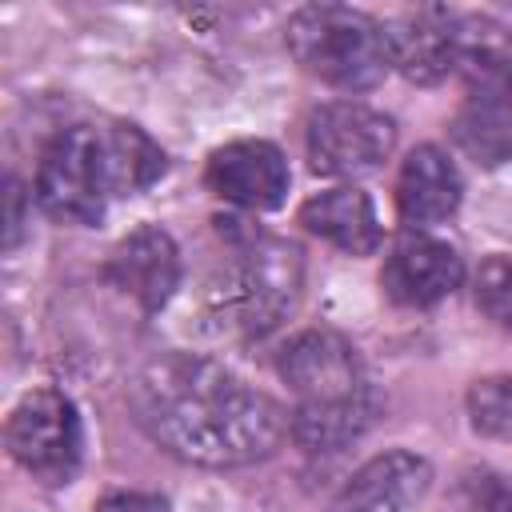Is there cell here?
I'll list each match as a JSON object with an SVG mask.
<instances>
[{
	"instance_id": "cell-15",
	"label": "cell",
	"mask_w": 512,
	"mask_h": 512,
	"mask_svg": "<svg viewBox=\"0 0 512 512\" xmlns=\"http://www.w3.org/2000/svg\"><path fill=\"white\" fill-rule=\"evenodd\" d=\"M452 72L472 88V96L512 88V32L492 16L456 12Z\"/></svg>"
},
{
	"instance_id": "cell-5",
	"label": "cell",
	"mask_w": 512,
	"mask_h": 512,
	"mask_svg": "<svg viewBox=\"0 0 512 512\" xmlns=\"http://www.w3.org/2000/svg\"><path fill=\"white\" fill-rule=\"evenodd\" d=\"M112 172L104 128H64L40 156L36 168V204L60 224H96L108 208Z\"/></svg>"
},
{
	"instance_id": "cell-10",
	"label": "cell",
	"mask_w": 512,
	"mask_h": 512,
	"mask_svg": "<svg viewBox=\"0 0 512 512\" xmlns=\"http://www.w3.org/2000/svg\"><path fill=\"white\" fill-rule=\"evenodd\" d=\"M108 280L128 292L144 312H160L180 288V252L160 224L128 232L108 256Z\"/></svg>"
},
{
	"instance_id": "cell-14",
	"label": "cell",
	"mask_w": 512,
	"mask_h": 512,
	"mask_svg": "<svg viewBox=\"0 0 512 512\" xmlns=\"http://www.w3.org/2000/svg\"><path fill=\"white\" fill-rule=\"evenodd\" d=\"M300 224L312 236H320L332 248L352 252V256H368L384 240L376 208H372L368 192H360V188H328V192L308 196L300 204Z\"/></svg>"
},
{
	"instance_id": "cell-6",
	"label": "cell",
	"mask_w": 512,
	"mask_h": 512,
	"mask_svg": "<svg viewBox=\"0 0 512 512\" xmlns=\"http://www.w3.org/2000/svg\"><path fill=\"white\" fill-rule=\"evenodd\" d=\"M4 444H8L12 460L40 484H68L76 476L80 452H84L80 412L64 392L36 388L12 408Z\"/></svg>"
},
{
	"instance_id": "cell-7",
	"label": "cell",
	"mask_w": 512,
	"mask_h": 512,
	"mask_svg": "<svg viewBox=\"0 0 512 512\" xmlns=\"http://www.w3.org/2000/svg\"><path fill=\"white\" fill-rule=\"evenodd\" d=\"M304 144L320 176H364L392 156L396 124L360 100H336L308 116Z\"/></svg>"
},
{
	"instance_id": "cell-21",
	"label": "cell",
	"mask_w": 512,
	"mask_h": 512,
	"mask_svg": "<svg viewBox=\"0 0 512 512\" xmlns=\"http://www.w3.org/2000/svg\"><path fill=\"white\" fill-rule=\"evenodd\" d=\"M96 512H172L156 492H108L96 500Z\"/></svg>"
},
{
	"instance_id": "cell-4",
	"label": "cell",
	"mask_w": 512,
	"mask_h": 512,
	"mask_svg": "<svg viewBox=\"0 0 512 512\" xmlns=\"http://www.w3.org/2000/svg\"><path fill=\"white\" fill-rule=\"evenodd\" d=\"M288 52L308 76L340 92H368L392 68L384 24L344 4L300 8L288 20Z\"/></svg>"
},
{
	"instance_id": "cell-11",
	"label": "cell",
	"mask_w": 512,
	"mask_h": 512,
	"mask_svg": "<svg viewBox=\"0 0 512 512\" xmlns=\"http://www.w3.org/2000/svg\"><path fill=\"white\" fill-rule=\"evenodd\" d=\"M384 292L404 308H428L464 284V260L452 244L432 236H404L380 272Z\"/></svg>"
},
{
	"instance_id": "cell-20",
	"label": "cell",
	"mask_w": 512,
	"mask_h": 512,
	"mask_svg": "<svg viewBox=\"0 0 512 512\" xmlns=\"http://www.w3.org/2000/svg\"><path fill=\"white\" fill-rule=\"evenodd\" d=\"M476 304L512 332V260L508 256H488L476 272Z\"/></svg>"
},
{
	"instance_id": "cell-22",
	"label": "cell",
	"mask_w": 512,
	"mask_h": 512,
	"mask_svg": "<svg viewBox=\"0 0 512 512\" xmlns=\"http://www.w3.org/2000/svg\"><path fill=\"white\" fill-rule=\"evenodd\" d=\"M24 192H20V184L12 180L8 184V248H16V240H20V224H24Z\"/></svg>"
},
{
	"instance_id": "cell-13",
	"label": "cell",
	"mask_w": 512,
	"mask_h": 512,
	"mask_svg": "<svg viewBox=\"0 0 512 512\" xmlns=\"http://www.w3.org/2000/svg\"><path fill=\"white\" fill-rule=\"evenodd\" d=\"M460 172L436 144H420L408 152L396 176V208L408 224H440L460 208Z\"/></svg>"
},
{
	"instance_id": "cell-17",
	"label": "cell",
	"mask_w": 512,
	"mask_h": 512,
	"mask_svg": "<svg viewBox=\"0 0 512 512\" xmlns=\"http://www.w3.org/2000/svg\"><path fill=\"white\" fill-rule=\"evenodd\" d=\"M104 148H108V172H112V192L116 196H132L164 172L160 144H152V136L140 132L136 124L104 128Z\"/></svg>"
},
{
	"instance_id": "cell-8",
	"label": "cell",
	"mask_w": 512,
	"mask_h": 512,
	"mask_svg": "<svg viewBox=\"0 0 512 512\" xmlns=\"http://www.w3.org/2000/svg\"><path fill=\"white\" fill-rule=\"evenodd\" d=\"M208 188L248 212H272L288 196V160L268 140H232L208 156Z\"/></svg>"
},
{
	"instance_id": "cell-3",
	"label": "cell",
	"mask_w": 512,
	"mask_h": 512,
	"mask_svg": "<svg viewBox=\"0 0 512 512\" xmlns=\"http://www.w3.org/2000/svg\"><path fill=\"white\" fill-rule=\"evenodd\" d=\"M220 232L228 256L204 280V320L224 336H268L300 300V248L260 228H244L240 220H220Z\"/></svg>"
},
{
	"instance_id": "cell-16",
	"label": "cell",
	"mask_w": 512,
	"mask_h": 512,
	"mask_svg": "<svg viewBox=\"0 0 512 512\" xmlns=\"http://www.w3.org/2000/svg\"><path fill=\"white\" fill-rule=\"evenodd\" d=\"M452 136L480 164H512V88L468 96L452 120Z\"/></svg>"
},
{
	"instance_id": "cell-9",
	"label": "cell",
	"mask_w": 512,
	"mask_h": 512,
	"mask_svg": "<svg viewBox=\"0 0 512 512\" xmlns=\"http://www.w3.org/2000/svg\"><path fill=\"white\" fill-rule=\"evenodd\" d=\"M432 488V464L416 452H380L332 496L328 512H416Z\"/></svg>"
},
{
	"instance_id": "cell-18",
	"label": "cell",
	"mask_w": 512,
	"mask_h": 512,
	"mask_svg": "<svg viewBox=\"0 0 512 512\" xmlns=\"http://www.w3.org/2000/svg\"><path fill=\"white\" fill-rule=\"evenodd\" d=\"M440 512H512V484L500 472L472 464L456 472Z\"/></svg>"
},
{
	"instance_id": "cell-2",
	"label": "cell",
	"mask_w": 512,
	"mask_h": 512,
	"mask_svg": "<svg viewBox=\"0 0 512 512\" xmlns=\"http://www.w3.org/2000/svg\"><path fill=\"white\" fill-rule=\"evenodd\" d=\"M276 372L296 400L288 412V436L304 452H336L368 432L376 396L356 348L344 336L324 328L292 336L280 348Z\"/></svg>"
},
{
	"instance_id": "cell-12",
	"label": "cell",
	"mask_w": 512,
	"mask_h": 512,
	"mask_svg": "<svg viewBox=\"0 0 512 512\" xmlns=\"http://www.w3.org/2000/svg\"><path fill=\"white\" fill-rule=\"evenodd\" d=\"M388 64L412 84H440L456 60V12L452 8H416L384 28Z\"/></svg>"
},
{
	"instance_id": "cell-19",
	"label": "cell",
	"mask_w": 512,
	"mask_h": 512,
	"mask_svg": "<svg viewBox=\"0 0 512 512\" xmlns=\"http://www.w3.org/2000/svg\"><path fill=\"white\" fill-rule=\"evenodd\" d=\"M468 420L480 436L512 440V376H484L468 388Z\"/></svg>"
},
{
	"instance_id": "cell-1",
	"label": "cell",
	"mask_w": 512,
	"mask_h": 512,
	"mask_svg": "<svg viewBox=\"0 0 512 512\" xmlns=\"http://www.w3.org/2000/svg\"><path fill=\"white\" fill-rule=\"evenodd\" d=\"M128 408L152 444L200 468L268 460L288 432V412L268 392L192 352L148 360L128 384Z\"/></svg>"
}]
</instances>
